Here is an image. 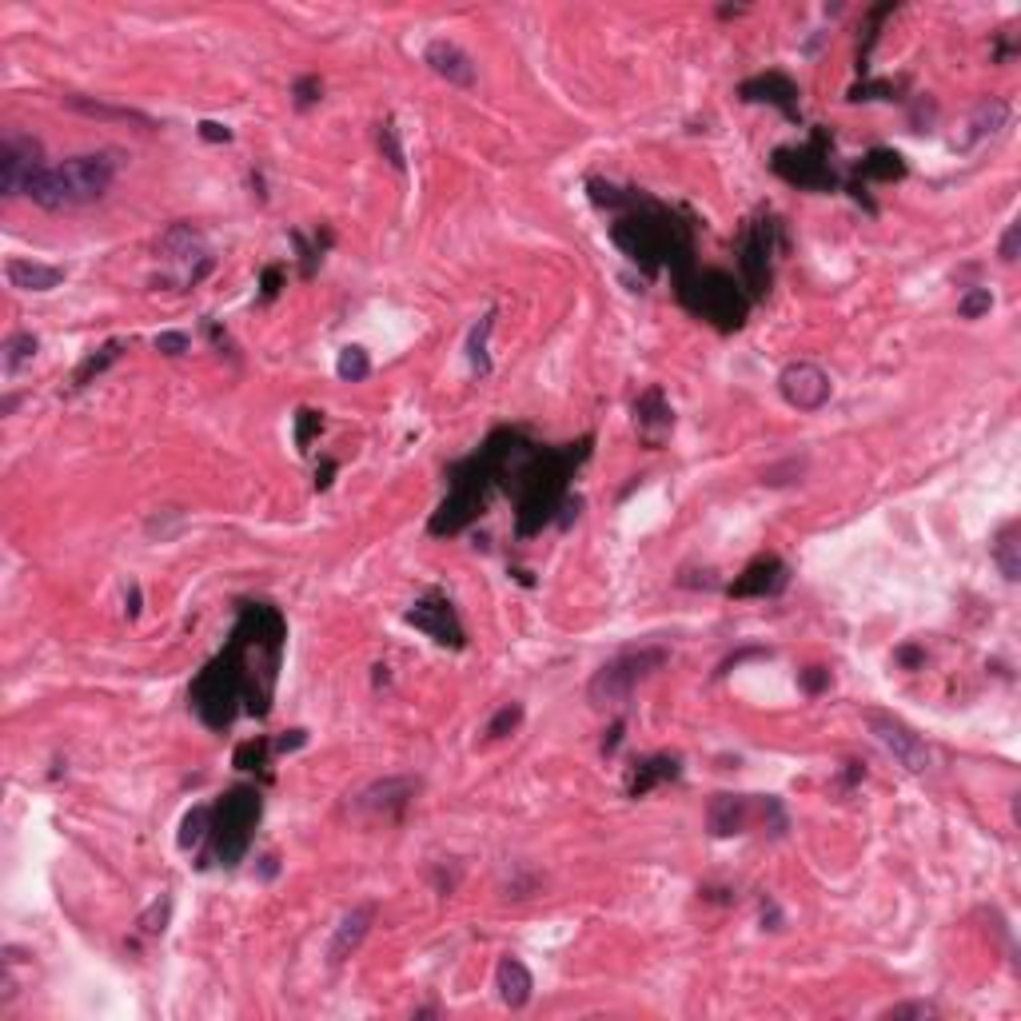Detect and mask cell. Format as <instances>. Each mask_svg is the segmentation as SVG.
I'll return each mask as SVG.
<instances>
[{
	"label": "cell",
	"mask_w": 1021,
	"mask_h": 1021,
	"mask_svg": "<svg viewBox=\"0 0 1021 1021\" xmlns=\"http://www.w3.org/2000/svg\"><path fill=\"white\" fill-rule=\"evenodd\" d=\"M304 742H308V730H288V734H284V738H276L272 746H276L280 754H288V750H300Z\"/></svg>",
	"instance_id": "50"
},
{
	"label": "cell",
	"mask_w": 1021,
	"mask_h": 1021,
	"mask_svg": "<svg viewBox=\"0 0 1021 1021\" xmlns=\"http://www.w3.org/2000/svg\"><path fill=\"white\" fill-rule=\"evenodd\" d=\"M124 347H128L124 340H108L104 347H96V351H92V355H88V359L76 367V375H72V387H88L96 375H104V371H108V367H112V363L124 355Z\"/></svg>",
	"instance_id": "29"
},
{
	"label": "cell",
	"mask_w": 1021,
	"mask_h": 1021,
	"mask_svg": "<svg viewBox=\"0 0 1021 1021\" xmlns=\"http://www.w3.org/2000/svg\"><path fill=\"white\" fill-rule=\"evenodd\" d=\"M260 862H264V866H260V878H276V874H280V858H276V854H264Z\"/></svg>",
	"instance_id": "55"
},
{
	"label": "cell",
	"mask_w": 1021,
	"mask_h": 1021,
	"mask_svg": "<svg viewBox=\"0 0 1021 1021\" xmlns=\"http://www.w3.org/2000/svg\"><path fill=\"white\" fill-rule=\"evenodd\" d=\"M671 651L667 647H631V651H619L615 659H607L591 682H587V698L595 706H623L639 686L647 679H655L663 667H667Z\"/></svg>",
	"instance_id": "7"
},
{
	"label": "cell",
	"mask_w": 1021,
	"mask_h": 1021,
	"mask_svg": "<svg viewBox=\"0 0 1021 1021\" xmlns=\"http://www.w3.org/2000/svg\"><path fill=\"white\" fill-rule=\"evenodd\" d=\"M423 64H427L439 80H447V84H455V88H471V84H475V60H471V52L459 48L455 40H447V36H439V40H431V44L423 48Z\"/></svg>",
	"instance_id": "18"
},
{
	"label": "cell",
	"mask_w": 1021,
	"mask_h": 1021,
	"mask_svg": "<svg viewBox=\"0 0 1021 1021\" xmlns=\"http://www.w3.org/2000/svg\"><path fill=\"white\" fill-rule=\"evenodd\" d=\"M212 834V806H192L188 814H184V822H180V850H192V846H200L204 838Z\"/></svg>",
	"instance_id": "31"
},
{
	"label": "cell",
	"mask_w": 1021,
	"mask_h": 1021,
	"mask_svg": "<svg viewBox=\"0 0 1021 1021\" xmlns=\"http://www.w3.org/2000/svg\"><path fill=\"white\" fill-rule=\"evenodd\" d=\"M623 730H627V722H623V718H615V722H611V730L603 734V754H615V750H619Z\"/></svg>",
	"instance_id": "49"
},
{
	"label": "cell",
	"mask_w": 1021,
	"mask_h": 1021,
	"mask_svg": "<svg viewBox=\"0 0 1021 1021\" xmlns=\"http://www.w3.org/2000/svg\"><path fill=\"white\" fill-rule=\"evenodd\" d=\"M200 136H204L208 144H228V140H232V128H228V124H216V120H204V124H200Z\"/></svg>",
	"instance_id": "48"
},
{
	"label": "cell",
	"mask_w": 1021,
	"mask_h": 1021,
	"mask_svg": "<svg viewBox=\"0 0 1021 1021\" xmlns=\"http://www.w3.org/2000/svg\"><path fill=\"white\" fill-rule=\"evenodd\" d=\"M140 615V587L132 583V591H128V619H136Z\"/></svg>",
	"instance_id": "56"
},
{
	"label": "cell",
	"mask_w": 1021,
	"mask_h": 1021,
	"mask_svg": "<svg viewBox=\"0 0 1021 1021\" xmlns=\"http://www.w3.org/2000/svg\"><path fill=\"white\" fill-rule=\"evenodd\" d=\"M156 256H164L172 268H180V288H196L212 268H216V256L208 252V240L196 224L180 220V224H168L164 236L156 240Z\"/></svg>",
	"instance_id": "10"
},
{
	"label": "cell",
	"mask_w": 1021,
	"mask_h": 1021,
	"mask_svg": "<svg viewBox=\"0 0 1021 1021\" xmlns=\"http://www.w3.org/2000/svg\"><path fill=\"white\" fill-rule=\"evenodd\" d=\"M44 148L36 136L28 132H16L8 128L4 140H0V196L12 200V196H28V184L44 172Z\"/></svg>",
	"instance_id": "11"
},
{
	"label": "cell",
	"mask_w": 1021,
	"mask_h": 1021,
	"mask_svg": "<svg viewBox=\"0 0 1021 1021\" xmlns=\"http://www.w3.org/2000/svg\"><path fill=\"white\" fill-rule=\"evenodd\" d=\"M882 1018L890 1021H902V1018H918V1021H926V1018H938V1006L934 1002H898V1006H890V1010H882Z\"/></svg>",
	"instance_id": "41"
},
{
	"label": "cell",
	"mask_w": 1021,
	"mask_h": 1021,
	"mask_svg": "<svg viewBox=\"0 0 1021 1021\" xmlns=\"http://www.w3.org/2000/svg\"><path fill=\"white\" fill-rule=\"evenodd\" d=\"M16 403H20V395H4V399H0V415H12Z\"/></svg>",
	"instance_id": "57"
},
{
	"label": "cell",
	"mask_w": 1021,
	"mask_h": 1021,
	"mask_svg": "<svg viewBox=\"0 0 1021 1021\" xmlns=\"http://www.w3.org/2000/svg\"><path fill=\"white\" fill-rule=\"evenodd\" d=\"M268 754H272V742L268 738H248V742H240L236 746V770H260V766H268Z\"/></svg>",
	"instance_id": "36"
},
{
	"label": "cell",
	"mask_w": 1021,
	"mask_h": 1021,
	"mask_svg": "<svg viewBox=\"0 0 1021 1021\" xmlns=\"http://www.w3.org/2000/svg\"><path fill=\"white\" fill-rule=\"evenodd\" d=\"M802 471H806V459H786V463L766 467V471H762V483H770V487H774V483H778V475H790V483H794Z\"/></svg>",
	"instance_id": "44"
},
{
	"label": "cell",
	"mask_w": 1021,
	"mask_h": 1021,
	"mask_svg": "<svg viewBox=\"0 0 1021 1021\" xmlns=\"http://www.w3.org/2000/svg\"><path fill=\"white\" fill-rule=\"evenodd\" d=\"M778 391H782V399H786L794 411H822V407L830 403L834 383H830V375H826L818 363L794 359V363H786V367L778 371Z\"/></svg>",
	"instance_id": "14"
},
{
	"label": "cell",
	"mask_w": 1021,
	"mask_h": 1021,
	"mask_svg": "<svg viewBox=\"0 0 1021 1021\" xmlns=\"http://www.w3.org/2000/svg\"><path fill=\"white\" fill-rule=\"evenodd\" d=\"M635 427L643 431V439H647L651 447H659V439L675 427V411H671L663 387H647V391L635 399Z\"/></svg>",
	"instance_id": "20"
},
{
	"label": "cell",
	"mask_w": 1021,
	"mask_h": 1021,
	"mask_svg": "<svg viewBox=\"0 0 1021 1021\" xmlns=\"http://www.w3.org/2000/svg\"><path fill=\"white\" fill-rule=\"evenodd\" d=\"M862 180H882V184H894V180H902L906 176V160H902V152H894V148H870L862 160H858V168H854Z\"/></svg>",
	"instance_id": "27"
},
{
	"label": "cell",
	"mask_w": 1021,
	"mask_h": 1021,
	"mask_svg": "<svg viewBox=\"0 0 1021 1021\" xmlns=\"http://www.w3.org/2000/svg\"><path fill=\"white\" fill-rule=\"evenodd\" d=\"M1006 124H1010V104H1006L1002 96H982V100L974 104V112H970V136H966V144H978V140H986V136H998Z\"/></svg>",
	"instance_id": "26"
},
{
	"label": "cell",
	"mask_w": 1021,
	"mask_h": 1021,
	"mask_svg": "<svg viewBox=\"0 0 1021 1021\" xmlns=\"http://www.w3.org/2000/svg\"><path fill=\"white\" fill-rule=\"evenodd\" d=\"M798 686H802L806 694H822V690L830 686V671H826V667H806V671H798Z\"/></svg>",
	"instance_id": "45"
},
{
	"label": "cell",
	"mask_w": 1021,
	"mask_h": 1021,
	"mask_svg": "<svg viewBox=\"0 0 1021 1021\" xmlns=\"http://www.w3.org/2000/svg\"><path fill=\"white\" fill-rule=\"evenodd\" d=\"M116 172H120V152L116 148L80 152V156H68L60 164H48L28 184V200L44 212H76V208H88V204L104 200Z\"/></svg>",
	"instance_id": "3"
},
{
	"label": "cell",
	"mask_w": 1021,
	"mask_h": 1021,
	"mask_svg": "<svg viewBox=\"0 0 1021 1021\" xmlns=\"http://www.w3.org/2000/svg\"><path fill=\"white\" fill-rule=\"evenodd\" d=\"M332 475H336V459H324V471H316V487L324 491L332 483Z\"/></svg>",
	"instance_id": "54"
},
{
	"label": "cell",
	"mask_w": 1021,
	"mask_h": 1021,
	"mask_svg": "<svg viewBox=\"0 0 1021 1021\" xmlns=\"http://www.w3.org/2000/svg\"><path fill=\"white\" fill-rule=\"evenodd\" d=\"M762 822L770 826V834H774V838H782V834H786V810H782V802H778V798H766V802H762Z\"/></svg>",
	"instance_id": "42"
},
{
	"label": "cell",
	"mask_w": 1021,
	"mask_h": 1021,
	"mask_svg": "<svg viewBox=\"0 0 1021 1021\" xmlns=\"http://www.w3.org/2000/svg\"><path fill=\"white\" fill-rule=\"evenodd\" d=\"M1021 256V224H1010L1006 228V236H1002V244H998V260L1002 264H1018Z\"/></svg>",
	"instance_id": "43"
},
{
	"label": "cell",
	"mask_w": 1021,
	"mask_h": 1021,
	"mask_svg": "<svg viewBox=\"0 0 1021 1021\" xmlns=\"http://www.w3.org/2000/svg\"><path fill=\"white\" fill-rule=\"evenodd\" d=\"M898 663H902V667H922V663H926V651H918V647H902V651H898Z\"/></svg>",
	"instance_id": "52"
},
{
	"label": "cell",
	"mask_w": 1021,
	"mask_h": 1021,
	"mask_svg": "<svg viewBox=\"0 0 1021 1021\" xmlns=\"http://www.w3.org/2000/svg\"><path fill=\"white\" fill-rule=\"evenodd\" d=\"M679 300L686 312H694L698 320L714 324L718 332H738L750 316V292H742V284L718 268H690L686 276L675 280Z\"/></svg>",
	"instance_id": "4"
},
{
	"label": "cell",
	"mask_w": 1021,
	"mask_h": 1021,
	"mask_svg": "<svg viewBox=\"0 0 1021 1021\" xmlns=\"http://www.w3.org/2000/svg\"><path fill=\"white\" fill-rule=\"evenodd\" d=\"M324 431V411H312V407H304L300 415H296V447L300 451H308L312 447V439Z\"/></svg>",
	"instance_id": "39"
},
{
	"label": "cell",
	"mask_w": 1021,
	"mask_h": 1021,
	"mask_svg": "<svg viewBox=\"0 0 1021 1021\" xmlns=\"http://www.w3.org/2000/svg\"><path fill=\"white\" fill-rule=\"evenodd\" d=\"M260 288H264V300H276V296H280V288H284V268H280V264L264 268V280H260Z\"/></svg>",
	"instance_id": "47"
},
{
	"label": "cell",
	"mask_w": 1021,
	"mask_h": 1021,
	"mask_svg": "<svg viewBox=\"0 0 1021 1021\" xmlns=\"http://www.w3.org/2000/svg\"><path fill=\"white\" fill-rule=\"evenodd\" d=\"M750 826V798L746 794H714L706 806V830L714 838L742 834Z\"/></svg>",
	"instance_id": "21"
},
{
	"label": "cell",
	"mask_w": 1021,
	"mask_h": 1021,
	"mask_svg": "<svg viewBox=\"0 0 1021 1021\" xmlns=\"http://www.w3.org/2000/svg\"><path fill=\"white\" fill-rule=\"evenodd\" d=\"M419 794V782L415 778H383V782H371L367 790L355 794V810L359 814H375V818H399Z\"/></svg>",
	"instance_id": "17"
},
{
	"label": "cell",
	"mask_w": 1021,
	"mask_h": 1021,
	"mask_svg": "<svg viewBox=\"0 0 1021 1021\" xmlns=\"http://www.w3.org/2000/svg\"><path fill=\"white\" fill-rule=\"evenodd\" d=\"M371 926H375V906L371 902H359V906H351L347 914L340 918V926H336V934H332V946H328V962L332 966H343L359 946H363V938L371 934Z\"/></svg>",
	"instance_id": "19"
},
{
	"label": "cell",
	"mask_w": 1021,
	"mask_h": 1021,
	"mask_svg": "<svg viewBox=\"0 0 1021 1021\" xmlns=\"http://www.w3.org/2000/svg\"><path fill=\"white\" fill-rule=\"evenodd\" d=\"M495 332V312H487L479 324H475V332H471V340H467V355H471V371L475 375H491V355H487V336Z\"/></svg>",
	"instance_id": "32"
},
{
	"label": "cell",
	"mask_w": 1021,
	"mask_h": 1021,
	"mask_svg": "<svg viewBox=\"0 0 1021 1021\" xmlns=\"http://www.w3.org/2000/svg\"><path fill=\"white\" fill-rule=\"evenodd\" d=\"M786 583H790V567L778 555H758L726 591L734 599H774L786 591Z\"/></svg>",
	"instance_id": "16"
},
{
	"label": "cell",
	"mask_w": 1021,
	"mask_h": 1021,
	"mask_svg": "<svg viewBox=\"0 0 1021 1021\" xmlns=\"http://www.w3.org/2000/svg\"><path fill=\"white\" fill-rule=\"evenodd\" d=\"M188 698H192V710L200 714L204 726H212V730L232 726V718H236V710H240V702H244V655L228 643V647L196 675Z\"/></svg>",
	"instance_id": "5"
},
{
	"label": "cell",
	"mask_w": 1021,
	"mask_h": 1021,
	"mask_svg": "<svg viewBox=\"0 0 1021 1021\" xmlns=\"http://www.w3.org/2000/svg\"><path fill=\"white\" fill-rule=\"evenodd\" d=\"M407 623L415 631H423L427 639H435L439 647H451V651H463L467 647V635H463V623L451 607V599L443 591H427L423 599H415V607L407 611Z\"/></svg>",
	"instance_id": "13"
},
{
	"label": "cell",
	"mask_w": 1021,
	"mask_h": 1021,
	"mask_svg": "<svg viewBox=\"0 0 1021 1021\" xmlns=\"http://www.w3.org/2000/svg\"><path fill=\"white\" fill-rule=\"evenodd\" d=\"M738 96L746 104H770L786 120H802V112H798V84L786 72H758V76L738 84Z\"/></svg>",
	"instance_id": "15"
},
{
	"label": "cell",
	"mask_w": 1021,
	"mask_h": 1021,
	"mask_svg": "<svg viewBox=\"0 0 1021 1021\" xmlns=\"http://www.w3.org/2000/svg\"><path fill=\"white\" fill-rule=\"evenodd\" d=\"M36 351H40V340L32 336V332H12L4 347H0V367H4V375H16L24 363H32L36 359Z\"/></svg>",
	"instance_id": "30"
},
{
	"label": "cell",
	"mask_w": 1021,
	"mask_h": 1021,
	"mask_svg": "<svg viewBox=\"0 0 1021 1021\" xmlns=\"http://www.w3.org/2000/svg\"><path fill=\"white\" fill-rule=\"evenodd\" d=\"M862 718H866L870 734L882 742V750H886V754H894V762H898L902 770H910V774H926V770L934 766V754H930L926 738H922L914 726H906L902 718H894V714H886V710H866Z\"/></svg>",
	"instance_id": "12"
},
{
	"label": "cell",
	"mask_w": 1021,
	"mask_h": 1021,
	"mask_svg": "<svg viewBox=\"0 0 1021 1021\" xmlns=\"http://www.w3.org/2000/svg\"><path fill=\"white\" fill-rule=\"evenodd\" d=\"M830 148H834V136L826 128H814L806 144H790V148H778L770 156V168L794 184V188H810V192H830L838 188V172L830 164Z\"/></svg>",
	"instance_id": "8"
},
{
	"label": "cell",
	"mask_w": 1021,
	"mask_h": 1021,
	"mask_svg": "<svg viewBox=\"0 0 1021 1021\" xmlns=\"http://www.w3.org/2000/svg\"><path fill=\"white\" fill-rule=\"evenodd\" d=\"M994 559L1002 567V579L1006 583H1018L1021 579V527L1018 523H1006L998 543H994Z\"/></svg>",
	"instance_id": "28"
},
{
	"label": "cell",
	"mask_w": 1021,
	"mask_h": 1021,
	"mask_svg": "<svg viewBox=\"0 0 1021 1021\" xmlns=\"http://www.w3.org/2000/svg\"><path fill=\"white\" fill-rule=\"evenodd\" d=\"M519 722H523V706H519V702H507V706H499L495 718L487 722V738H507Z\"/></svg>",
	"instance_id": "40"
},
{
	"label": "cell",
	"mask_w": 1021,
	"mask_h": 1021,
	"mask_svg": "<svg viewBox=\"0 0 1021 1021\" xmlns=\"http://www.w3.org/2000/svg\"><path fill=\"white\" fill-rule=\"evenodd\" d=\"M866 778V762H846V774H842V786H854Z\"/></svg>",
	"instance_id": "53"
},
{
	"label": "cell",
	"mask_w": 1021,
	"mask_h": 1021,
	"mask_svg": "<svg viewBox=\"0 0 1021 1021\" xmlns=\"http://www.w3.org/2000/svg\"><path fill=\"white\" fill-rule=\"evenodd\" d=\"M64 108L80 112V116H92V120H124V124H140L144 132L160 128L148 112L140 108H124V104H104V100H92V96H64Z\"/></svg>",
	"instance_id": "25"
},
{
	"label": "cell",
	"mask_w": 1021,
	"mask_h": 1021,
	"mask_svg": "<svg viewBox=\"0 0 1021 1021\" xmlns=\"http://www.w3.org/2000/svg\"><path fill=\"white\" fill-rule=\"evenodd\" d=\"M264 814V802H260V790L256 786H232L216 806H212V858L220 866H236L244 862L248 846H252V830Z\"/></svg>",
	"instance_id": "6"
},
{
	"label": "cell",
	"mask_w": 1021,
	"mask_h": 1021,
	"mask_svg": "<svg viewBox=\"0 0 1021 1021\" xmlns=\"http://www.w3.org/2000/svg\"><path fill=\"white\" fill-rule=\"evenodd\" d=\"M168 922H172V894H160V898L136 918V926H140L144 938H160V934L168 930Z\"/></svg>",
	"instance_id": "34"
},
{
	"label": "cell",
	"mask_w": 1021,
	"mask_h": 1021,
	"mask_svg": "<svg viewBox=\"0 0 1021 1021\" xmlns=\"http://www.w3.org/2000/svg\"><path fill=\"white\" fill-rule=\"evenodd\" d=\"M320 100H324V80H320V76H300V80L292 84V104H296L300 112L316 108Z\"/></svg>",
	"instance_id": "38"
},
{
	"label": "cell",
	"mask_w": 1021,
	"mask_h": 1021,
	"mask_svg": "<svg viewBox=\"0 0 1021 1021\" xmlns=\"http://www.w3.org/2000/svg\"><path fill=\"white\" fill-rule=\"evenodd\" d=\"M778 248H786V240H782V224L774 216H758L742 228V236H738V272H742V288H750V300L770 292Z\"/></svg>",
	"instance_id": "9"
},
{
	"label": "cell",
	"mask_w": 1021,
	"mask_h": 1021,
	"mask_svg": "<svg viewBox=\"0 0 1021 1021\" xmlns=\"http://www.w3.org/2000/svg\"><path fill=\"white\" fill-rule=\"evenodd\" d=\"M375 144H379L383 160H387L395 172L407 168V156H403V144H399V128H395L391 120H379V124H375Z\"/></svg>",
	"instance_id": "35"
},
{
	"label": "cell",
	"mask_w": 1021,
	"mask_h": 1021,
	"mask_svg": "<svg viewBox=\"0 0 1021 1021\" xmlns=\"http://www.w3.org/2000/svg\"><path fill=\"white\" fill-rule=\"evenodd\" d=\"M611 240L623 248L627 260H635L647 276H659L663 268L675 272V280L694 268V240H690V224H679L671 208L635 196V204L627 212L615 216L611 224Z\"/></svg>",
	"instance_id": "1"
},
{
	"label": "cell",
	"mask_w": 1021,
	"mask_h": 1021,
	"mask_svg": "<svg viewBox=\"0 0 1021 1021\" xmlns=\"http://www.w3.org/2000/svg\"><path fill=\"white\" fill-rule=\"evenodd\" d=\"M495 990H499V1002H503V1006L523 1010V1006L531 1002V994H535V978H531V970H527L519 958L503 954L499 966H495Z\"/></svg>",
	"instance_id": "22"
},
{
	"label": "cell",
	"mask_w": 1021,
	"mask_h": 1021,
	"mask_svg": "<svg viewBox=\"0 0 1021 1021\" xmlns=\"http://www.w3.org/2000/svg\"><path fill=\"white\" fill-rule=\"evenodd\" d=\"M188 347H192V340H188L184 332H160V336H156V351H160V355H172V359H176V355H184Z\"/></svg>",
	"instance_id": "46"
},
{
	"label": "cell",
	"mask_w": 1021,
	"mask_h": 1021,
	"mask_svg": "<svg viewBox=\"0 0 1021 1021\" xmlns=\"http://www.w3.org/2000/svg\"><path fill=\"white\" fill-rule=\"evenodd\" d=\"M682 774V762L675 754H651V758H639L635 762V770H631V778H627V794L631 798H647L655 786H663V782H675Z\"/></svg>",
	"instance_id": "23"
},
{
	"label": "cell",
	"mask_w": 1021,
	"mask_h": 1021,
	"mask_svg": "<svg viewBox=\"0 0 1021 1021\" xmlns=\"http://www.w3.org/2000/svg\"><path fill=\"white\" fill-rule=\"evenodd\" d=\"M336 375H340L343 383H363L371 375V355L359 343H347L340 351V359H336Z\"/></svg>",
	"instance_id": "33"
},
{
	"label": "cell",
	"mask_w": 1021,
	"mask_h": 1021,
	"mask_svg": "<svg viewBox=\"0 0 1021 1021\" xmlns=\"http://www.w3.org/2000/svg\"><path fill=\"white\" fill-rule=\"evenodd\" d=\"M762 926H766V930H782V910H778L770 898L762 902Z\"/></svg>",
	"instance_id": "51"
},
{
	"label": "cell",
	"mask_w": 1021,
	"mask_h": 1021,
	"mask_svg": "<svg viewBox=\"0 0 1021 1021\" xmlns=\"http://www.w3.org/2000/svg\"><path fill=\"white\" fill-rule=\"evenodd\" d=\"M591 455V435L583 443H571V447H559V451H535L523 471L515 475V499H519V511H515V531L523 539L539 535L555 511L563 507L567 499V483L575 475V467Z\"/></svg>",
	"instance_id": "2"
},
{
	"label": "cell",
	"mask_w": 1021,
	"mask_h": 1021,
	"mask_svg": "<svg viewBox=\"0 0 1021 1021\" xmlns=\"http://www.w3.org/2000/svg\"><path fill=\"white\" fill-rule=\"evenodd\" d=\"M4 276L20 292H52V288L64 284V268H52V264H40V260H28V256H12L4 264Z\"/></svg>",
	"instance_id": "24"
},
{
	"label": "cell",
	"mask_w": 1021,
	"mask_h": 1021,
	"mask_svg": "<svg viewBox=\"0 0 1021 1021\" xmlns=\"http://www.w3.org/2000/svg\"><path fill=\"white\" fill-rule=\"evenodd\" d=\"M994 308V292L990 288H966V296L958 300V316L962 320H982Z\"/></svg>",
	"instance_id": "37"
}]
</instances>
